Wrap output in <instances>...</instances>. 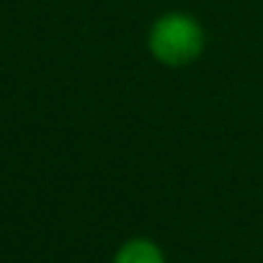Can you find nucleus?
I'll return each instance as SVG.
<instances>
[{
  "mask_svg": "<svg viewBox=\"0 0 263 263\" xmlns=\"http://www.w3.org/2000/svg\"><path fill=\"white\" fill-rule=\"evenodd\" d=\"M114 263H165V255L153 240L132 237L116 250Z\"/></svg>",
  "mask_w": 263,
  "mask_h": 263,
  "instance_id": "2",
  "label": "nucleus"
},
{
  "mask_svg": "<svg viewBox=\"0 0 263 263\" xmlns=\"http://www.w3.org/2000/svg\"><path fill=\"white\" fill-rule=\"evenodd\" d=\"M204 26L181 11L163 13L147 31V49L150 54L168 67H183L201 57L204 52Z\"/></svg>",
  "mask_w": 263,
  "mask_h": 263,
  "instance_id": "1",
  "label": "nucleus"
}]
</instances>
